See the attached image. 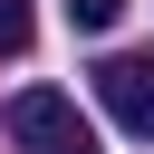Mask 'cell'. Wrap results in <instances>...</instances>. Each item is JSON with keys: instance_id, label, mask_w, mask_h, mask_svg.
<instances>
[{"instance_id": "1", "label": "cell", "mask_w": 154, "mask_h": 154, "mask_svg": "<svg viewBox=\"0 0 154 154\" xmlns=\"http://www.w3.org/2000/svg\"><path fill=\"white\" fill-rule=\"evenodd\" d=\"M0 125H10L29 154H96V125L77 116L67 87H19V96L0 106Z\"/></svg>"}, {"instance_id": "2", "label": "cell", "mask_w": 154, "mask_h": 154, "mask_svg": "<svg viewBox=\"0 0 154 154\" xmlns=\"http://www.w3.org/2000/svg\"><path fill=\"white\" fill-rule=\"evenodd\" d=\"M96 106H106L125 135L154 144V58H106V67H96Z\"/></svg>"}, {"instance_id": "3", "label": "cell", "mask_w": 154, "mask_h": 154, "mask_svg": "<svg viewBox=\"0 0 154 154\" xmlns=\"http://www.w3.org/2000/svg\"><path fill=\"white\" fill-rule=\"evenodd\" d=\"M29 29H38V19H29V0H0V58H19V48H29Z\"/></svg>"}, {"instance_id": "4", "label": "cell", "mask_w": 154, "mask_h": 154, "mask_svg": "<svg viewBox=\"0 0 154 154\" xmlns=\"http://www.w3.org/2000/svg\"><path fill=\"white\" fill-rule=\"evenodd\" d=\"M67 19H77V29H116V19H125V0H67Z\"/></svg>"}]
</instances>
